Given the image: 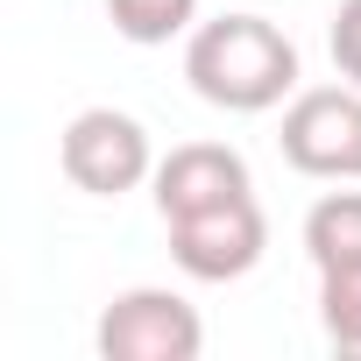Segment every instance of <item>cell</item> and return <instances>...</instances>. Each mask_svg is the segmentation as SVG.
Masks as SVG:
<instances>
[{
	"mask_svg": "<svg viewBox=\"0 0 361 361\" xmlns=\"http://www.w3.org/2000/svg\"><path fill=\"white\" fill-rule=\"evenodd\" d=\"M333 64L347 85H361V0H340L333 15Z\"/></svg>",
	"mask_w": 361,
	"mask_h": 361,
	"instance_id": "30bf717a",
	"label": "cell"
},
{
	"mask_svg": "<svg viewBox=\"0 0 361 361\" xmlns=\"http://www.w3.org/2000/svg\"><path fill=\"white\" fill-rule=\"evenodd\" d=\"M262 248H269V227H262L255 192L170 220V255H177V269L199 276V283H234V276H248V269L262 262Z\"/></svg>",
	"mask_w": 361,
	"mask_h": 361,
	"instance_id": "3957f363",
	"label": "cell"
},
{
	"mask_svg": "<svg viewBox=\"0 0 361 361\" xmlns=\"http://www.w3.org/2000/svg\"><path fill=\"white\" fill-rule=\"evenodd\" d=\"M248 192V163L227 149V142H185L156 163V213L163 220H185V213H206L220 199H241Z\"/></svg>",
	"mask_w": 361,
	"mask_h": 361,
	"instance_id": "8992f818",
	"label": "cell"
},
{
	"mask_svg": "<svg viewBox=\"0 0 361 361\" xmlns=\"http://www.w3.org/2000/svg\"><path fill=\"white\" fill-rule=\"evenodd\" d=\"M206 326L177 290H121L99 312V354L106 361H199Z\"/></svg>",
	"mask_w": 361,
	"mask_h": 361,
	"instance_id": "277c9868",
	"label": "cell"
},
{
	"mask_svg": "<svg viewBox=\"0 0 361 361\" xmlns=\"http://www.w3.org/2000/svg\"><path fill=\"white\" fill-rule=\"evenodd\" d=\"M64 177L92 199H121L149 177V135L135 114H114V106H85L71 128H64Z\"/></svg>",
	"mask_w": 361,
	"mask_h": 361,
	"instance_id": "5b68a950",
	"label": "cell"
},
{
	"mask_svg": "<svg viewBox=\"0 0 361 361\" xmlns=\"http://www.w3.org/2000/svg\"><path fill=\"white\" fill-rule=\"evenodd\" d=\"M305 255H312L319 269L361 262V192H326V199L305 213Z\"/></svg>",
	"mask_w": 361,
	"mask_h": 361,
	"instance_id": "52a82bcc",
	"label": "cell"
},
{
	"mask_svg": "<svg viewBox=\"0 0 361 361\" xmlns=\"http://www.w3.org/2000/svg\"><path fill=\"white\" fill-rule=\"evenodd\" d=\"M319 319L340 354H361V262L319 269Z\"/></svg>",
	"mask_w": 361,
	"mask_h": 361,
	"instance_id": "ba28073f",
	"label": "cell"
},
{
	"mask_svg": "<svg viewBox=\"0 0 361 361\" xmlns=\"http://www.w3.org/2000/svg\"><path fill=\"white\" fill-rule=\"evenodd\" d=\"M283 163L305 177H361V85H312L283 114Z\"/></svg>",
	"mask_w": 361,
	"mask_h": 361,
	"instance_id": "7a4b0ae2",
	"label": "cell"
},
{
	"mask_svg": "<svg viewBox=\"0 0 361 361\" xmlns=\"http://www.w3.org/2000/svg\"><path fill=\"white\" fill-rule=\"evenodd\" d=\"M185 78L206 106L227 114H262L298 85V43L262 22V15H220L206 29H192L185 43Z\"/></svg>",
	"mask_w": 361,
	"mask_h": 361,
	"instance_id": "6da1fadb",
	"label": "cell"
},
{
	"mask_svg": "<svg viewBox=\"0 0 361 361\" xmlns=\"http://www.w3.org/2000/svg\"><path fill=\"white\" fill-rule=\"evenodd\" d=\"M106 15L128 43H170V36L192 29L199 0H106Z\"/></svg>",
	"mask_w": 361,
	"mask_h": 361,
	"instance_id": "9c48e42d",
	"label": "cell"
}]
</instances>
